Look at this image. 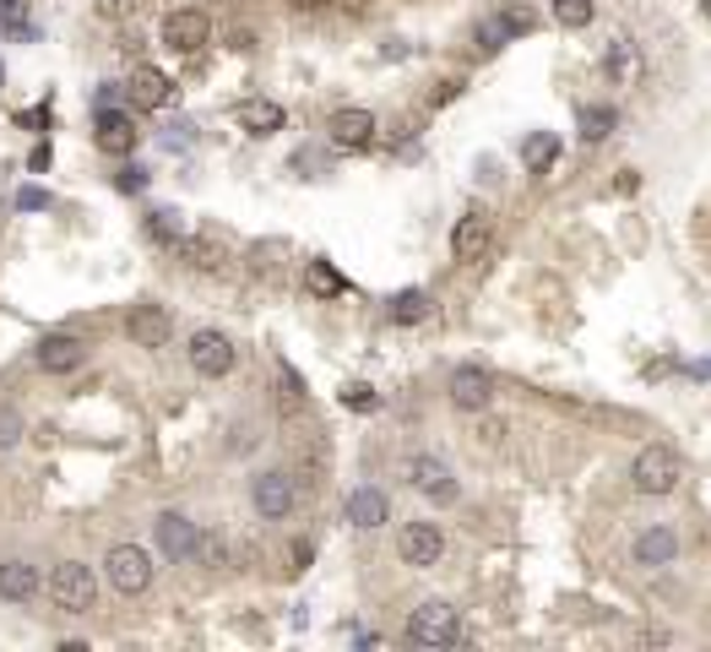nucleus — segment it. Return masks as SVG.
Instances as JSON below:
<instances>
[{
    "label": "nucleus",
    "mask_w": 711,
    "mask_h": 652,
    "mask_svg": "<svg viewBox=\"0 0 711 652\" xmlns=\"http://www.w3.org/2000/svg\"><path fill=\"white\" fill-rule=\"evenodd\" d=\"M685 479V463H679V452L674 446H663V441H652V446H641L636 452V463H630V485L636 494H652V500H663V494H674Z\"/></svg>",
    "instance_id": "f03ea898"
},
{
    "label": "nucleus",
    "mask_w": 711,
    "mask_h": 652,
    "mask_svg": "<svg viewBox=\"0 0 711 652\" xmlns=\"http://www.w3.org/2000/svg\"><path fill=\"white\" fill-rule=\"evenodd\" d=\"M494 22H500V33H505V38H522V33H533V27H538V11H533V5H505Z\"/></svg>",
    "instance_id": "a878e982"
},
{
    "label": "nucleus",
    "mask_w": 711,
    "mask_h": 652,
    "mask_svg": "<svg viewBox=\"0 0 711 652\" xmlns=\"http://www.w3.org/2000/svg\"><path fill=\"white\" fill-rule=\"evenodd\" d=\"M250 505H256L261 522H283V516H293V505H299V485H293V474H283V468L256 474V479H250Z\"/></svg>",
    "instance_id": "423d86ee"
},
{
    "label": "nucleus",
    "mask_w": 711,
    "mask_h": 652,
    "mask_svg": "<svg viewBox=\"0 0 711 652\" xmlns=\"http://www.w3.org/2000/svg\"><path fill=\"white\" fill-rule=\"evenodd\" d=\"M555 22L560 27H586L592 22V0H555Z\"/></svg>",
    "instance_id": "bb28decb"
},
{
    "label": "nucleus",
    "mask_w": 711,
    "mask_h": 652,
    "mask_svg": "<svg viewBox=\"0 0 711 652\" xmlns=\"http://www.w3.org/2000/svg\"><path fill=\"white\" fill-rule=\"evenodd\" d=\"M147 234H152V240H163V245H179V234H185V229H179V218H174V212H152Z\"/></svg>",
    "instance_id": "7c9ffc66"
},
{
    "label": "nucleus",
    "mask_w": 711,
    "mask_h": 652,
    "mask_svg": "<svg viewBox=\"0 0 711 652\" xmlns=\"http://www.w3.org/2000/svg\"><path fill=\"white\" fill-rule=\"evenodd\" d=\"M478 435H483V446H500L505 424H500V419H483V424H478Z\"/></svg>",
    "instance_id": "f704fd0d"
},
{
    "label": "nucleus",
    "mask_w": 711,
    "mask_h": 652,
    "mask_svg": "<svg viewBox=\"0 0 711 652\" xmlns=\"http://www.w3.org/2000/svg\"><path fill=\"white\" fill-rule=\"evenodd\" d=\"M223 555H229V544H223L218 533H196V555H190V560H201V566H223Z\"/></svg>",
    "instance_id": "c756f323"
},
{
    "label": "nucleus",
    "mask_w": 711,
    "mask_h": 652,
    "mask_svg": "<svg viewBox=\"0 0 711 652\" xmlns=\"http://www.w3.org/2000/svg\"><path fill=\"white\" fill-rule=\"evenodd\" d=\"M288 5H299V11H320L326 0H288Z\"/></svg>",
    "instance_id": "58836bf2"
},
{
    "label": "nucleus",
    "mask_w": 711,
    "mask_h": 652,
    "mask_svg": "<svg viewBox=\"0 0 711 652\" xmlns=\"http://www.w3.org/2000/svg\"><path fill=\"white\" fill-rule=\"evenodd\" d=\"M614 120H619V115H614L608 104H586V109H581V142H603V137L614 131Z\"/></svg>",
    "instance_id": "393cba45"
},
{
    "label": "nucleus",
    "mask_w": 711,
    "mask_h": 652,
    "mask_svg": "<svg viewBox=\"0 0 711 652\" xmlns=\"http://www.w3.org/2000/svg\"><path fill=\"white\" fill-rule=\"evenodd\" d=\"M137 142H142V131H137V115H126V109H98L93 115V148L98 153H109V159H126V153H137Z\"/></svg>",
    "instance_id": "6e6552de"
},
{
    "label": "nucleus",
    "mask_w": 711,
    "mask_h": 652,
    "mask_svg": "<svg viewBox=\"0 0 711 652\" xmlns=\"http://www.w3.org/2000/svg\"><path fill=\"white\" fill-rule=\"evenodd\" d=\"M49 604L60 615H93L98 609V577L88 560H60L49 571Z\"/></svg>",
    "instance_id": "f257e3e1"
},
{
    "label": "nucleus",
    "mask_w": 711,
    "mask_h": 652,
    "mask_svg": "<svg viewBox=\"0 0 711 652\" xmlns=\"http://www.w3.org/2000/svg\"><path fill=\"white\" fill-rule=\"evenodd\" d=\"M16 207H22V212H44V207H49V196H44L38 185H27V190L16 196Z\"/></svg>",
    "instance_id": "72a5a7b5"
},
{
    "label": "nucleus",
    "mask_w": 711,
    "mask_h": 652,
    "mask_svg": "<svg viewBox=\"0 0 711 652\" xmlns=\"http://www.w3.org/2000/svg\"><path fill=\"white\" fill-rule=\"evenodd\" d=\"M126 98H131L137 109H163V104H168V77H163L158 66H137L131 82H126Z\"/></svg>",
    "instance_id": "aec40b11"
},
{
    "label": "nucleus",
    "mask_w": 711,
    "mask_h": 652,
    "mask_svg": "<svg viewBox=\"0 0 711 652\" xmlns=\"http://www.w3.org/2000/svg\"><path fill=\"white\" fill-rule=\"evenodd\" d=\"M489 245H494V223H489V212H483V207L462 212L456 229H451V251H456V261H483Z\"/></svg>",
    "instance_id": "ddd939ff"
},
{
    "label": "nucleus",
    "mask_w": 711,
    "mask_h": 652,
    "mask_svg": "<svg viewBox=\"0 0 711 652\" xmlns=\"http://www.w3.org/2000/svg\"><path fill=\"white\" fill-rule=\"evenodd\" d=\"M147 185V168H120V190H142Z\"/></svg>",
    "instance_id": "c9c22d12"
},
{
    "label": "nucleus",
    "mask_w": 711,
    "mask_h": 652,
    "mask_svg": "<svg viewBox=\"0 0 711 652\" xmlns=\"http://www.w3.org/2000/svg\"><path fill=\"white\" fill-rule=\"evenodd\" d=\"M152 533H158V555L174 560V566H185V560L196 555V533H201V527H196L185 511H158Z\"/></svg>",
    "instance_id": "f8f14e48"
},
{
    "label": "nucleus",
    "mask_w": 711,
    "mask_h": 652,
    "mask_svg": "<svg viewBox=\"0 0 711 652\" xmlns=\"http://www.w3.org/2000/svg\"><path fill=\"white\" fill-rule=\"evenodd\" d=\"M603 71H608V82H636L641 77V49L630 38H614L603 49Z\"/></svg>",
    "instance_id": "4be33fe9"
},
{
    "label": "nucleus",
    "mask_w": 711,
    "mask_h": 652,
    "mask_svg": "<svg viewBox=\"0 0 711 652\" xmlns=\"http://www.w3.org/2000/svg\"><path fill=\"white\" fill-rule=\"evenodd\" d=\"M304 566H310V544L299 538V544H293V571H304Z\"/></svg>",
    "instance_id": "4c0bfd02"
},
{
    "label": "nucleus",
    "mask_w": 711,
    "mask_h": 652,
    "mask_svg": "<svg viewBox=\"0 0 711 652\" xmlns=\"http://www.w3.org/2000/svg\"><path fill=\"white\" fill-rule=\"evenodd\" d=\"M397 555H403V566L429 571V566H440V555H445V533H440L434 522H403V527H397Z\"/></svg>",
    "instance_id": "1a4fd4ad"
},
{
    "label": "nucleus",
    "mask_w": 711,
    "mask_h": 652,
    "mask_svg": "<svg viewBox=\"0 0 711 652\" xmlns=\"http://www.w3.org/2000/svg\"><path fill=\"white\" fill-rule=\"evenodd\" d=\"M342 403L348 408H359V414H370V408H381V397L364 386V381H353V386H342Z\"/></svg>",
    "instance_id": "2f4dec72"
},
{
    "label": "nucleus",
    "mask_w": 711,
    "mask_h": 652,
    "mask_svg": "<svg viewBox=\"0 0 711 652\" xmlns=\"http://www.w3.org/2000/svg\"><path fill=\"white\" fill-rule=\"evenodd\" d=\"M674 560H679V533H674V527L652 522V527L636 533V544H630V566L657 571V566H674Z\"/></svg>",
    "instance_id": "4468645a"
},
{
    "label": "nucleus",
    "mask_w": 711,
    "mask_h": 652,
    "mask_svg": "<svg viewBox=\"0 0 711 652\" xmlns=\"http://www.w3.org/2000/svg\"><path fill=\"white\" fill-rule=\"evenodd\" d=\"M185 359H190V370H196L201 381H223V375L240 364V348H234V337H229V331H218V326H201V331H190V342H185Z\"/></svg>",
    "instance_id": "7ed1b4c3"
},
{
    "label": "nucleus",
    "mask_w": 711,
    "mask_h": 652,
    "mask_svg": "<svg viewBox=\"0 0 711 652\" xmlns=\"http://www.w3.org/2000/svg\"><path fill=\"white\" fill-rule=\"evenodd\" d=\"M451 403H456L462 414H483V408L494 403V375H489L483 364L451 370Z\"/></svg>",
    "instance_id": "2eb2a0df"
},
{
    "label": "nucleus",
    "mask_w": 711,
    "mask_h": 652,
    "mask_svg": "<svg viewBox=\"0 0 711 652\" xmlns=\"http://www.w3.org/2000/svg\"><path fill=\"white\" fill-rule=\"evenodd\" d=\"M342 516H348V527H359V533H375V527H386V522H392V500H386V494H381L375 485H364V489H353V494H348Z\"/></svg>",
    "instance_id": "f3484780"
},
{
    "label": "nucleus",
    "mask_w": 711,
    "mask_h": 652,
    "mask_svg": "<svg viewBox=\"0 0 711 652\" xmlns=\"http://www.w3.org/2000/svg\"><path fill=\"white\" fill-rule=\"evenodd\" d=\"M456 93H462V82H456V77H451V82H440V88H434V104H451V98H456Z\"/></svg>",
    "instance_id": "e433bc0d"
},
{
    "label": "nucleus",
    "mask_w": 711,
    "mask_h": 652,
    "mask_svg": "<svg viewBox=\"0 0 711 652\" xmlns=\"http://www.w3.org/2000/svg\"><path fill=\"white\" fill-rule=\"evenodd\" d=\"M33 359H38V370H44V375H71V370H82L88 342H82L77 331H49V337H38Z\"/></svg>",
    "instance_id": "9b49d317"
},
{
    "label": "nucleus",
    "mask_w": 711,
    "mask_h": 652,
    "mask_svg": "<svg viewBox=\"0 0 711 652\" xmlns=\"http://www.w3.org/2000/svg\"><path fill=\"white\" fill-rule=\"evenodd\" d=\"M304 283L315 289V294H342V278L326 267V261H310V272H304Z\"/></svg>",
    "instance_id": "c85d7f7f"
},
{
    "label": "nucleus",
    "mask_w": 711,
    "mask_h": 652,
    "mask_svg": "<svg viewBox=\"0 0 711 652\" xmlns=\"http://www.w3.org/2000/svg\"><path fill=\"white\" fill-rule=\"evenodd\" d=\"M163 44H168L174 55H196V49H207V44H212V16L196 11V5L168 11V16H163Z\"/></svg>",
    "instance_id": "9d476101"
},
{
    "label": "nucleus",
    "mask_w": 711,
    "mask_h": 652,
    "mask_svg": "<svg viewBox=\"0 0 711 652\" xmlns=\"http://www.w3.org/2000/svg\"><path fill=\"white\" fill-rule=\"evenodd\" d=\"M126 331H131V342L137 348H168V337H174V316L163 311V305H131V316H126Z\"/></svg>",
    "instance_id": "dca6fc26"
},
{
    "label": "nucleus",
    "mask_w": 711,
    "mask_h": 652,
    "mask_svg": "<svg viewBox=\"0 0 711 652\" xmlns=\"http://www.w3.org/2000/svg\"><path fill=\"white\" fill-rule=\"evenodd\" d=\"M22 408H11V403H0V452H11L16 441H22Z\"/></svg>",
    "instance_id": "cd10ccee"
},
{
    "label": "nucleus",
    "mask_w": 711,
    "mask_h": 652,
    "mask_svg": "<svg viewBox=\"0 0 711 652\" xmlns=\"http://www.w3.org/2000/svg\"><path fill=\"white\" fill-rule=\"evenodd\" d=\"M555 159H560V142H555L549 131H533V137L522 142V163H527V174H544Z\"/></svg>",
    "instance_id": "b1692460"
},
{
    "label": "nucleus",
    "mask_w": 711,
    "mask_h": 652,
    "mask_svg": "<svg viewBox=\"0 0 711 652\" xmlns=\"http://www.w3.org/2000/svg\"><path fill=\"white\" fill-rule=\"evenodd\" d=\"M500 44H511V38L500 33V22H494V16H483V22H478V49H500Z\"/></svg>",
    "instance_id": "473e14b6"
},
{
    "label": "nucleus",
    "mask_w": 711,
    "mask_h": 652,
    "mask_svg": "<svg viewBox=\"0 0 711 652\" xmlns=\"http://www.w3.org/2000/svg\"><path fill=\"white\" fill-rule=\"evenodd\" d=\"M104 577H109L115 593L142 598L147 587H152V577H158V566H152V555H147L142 544H115V549L104 555Z\"/></svg>",
    "instance_id": "20e7f679"
},
{
    "label": "nucleus",
    "mask_w": 711,
    "mask_h": 652,
    "mask_svg": "<svg viewBox=\"0 0 711 652\" xmlns=\"http://www.w3.org/2000/svg\"><path fill=\"white\" fill-rule=\"evenodd\" d=\"M240 126H245L250 137H272V131L288 126V109L272 104V98H245V104H240Z\"/></svg>",
    "instance_id": "412c9836"
},
{
    "label": "nucleus",
    "mask_w": 711,
    "mask_h": 652,
    "mask_svg": "<svg viewBox=\"0 0 711 652\" xmlns=\"http://www.w3.org/2000/svg\"><path fill=\"white\" fill-rule=\"evenodd\" d=\"M403 479L419 489L424 500H434V505H451V500L462 494L456 474H451L440 457H429V452H419V457H408V463H403Z\"/></svg>",
    "instance_id": "0eeeda50"
},
{
    "label": "nucleus",
    "mask_w": 711,
    "mask_h": 652,
    "mask_svg": "<svg viewBox=\"0 0 711 652\" xmlns=\"http://www.w3.org/2000/svg\"><path fill=\"white\" fill-rule=\"evenodd\" d=\"M38 587H44V577L33 560H0V598L5 604H33Z\"/></svg>",
    "instance_id": "a211bd4d"
},
{
    "label": "nucleus",
    "mask_w": 711,
    "mask_h": 652,
    "mask_svg": "<svg viewBox=\"0 0 711 652\" xmlns=\"http://www.w3.org/2000/svg\"><path fill=\"white\" fill-rule=\"evenodd\" d=\"M429 311H434V300H429L424 289H403V294H392V305H386V316H392L397 326L429 322Z\"/></svg>",
    "instance_id": "5701e85b"
},
{
    "label": "nucleus",
    "mask_w": 711,
    "mask_h": 652,
    "mask_svg": "<svg viewBox=\"0 0 711 652\" xmlns=\"http://www.w3.org/2000/svg\"><path fill=\"white\" fill-rule=\"evenodd\" d=\"M408 642H413V648H451V642H462V620H456V609H451L445 598L419 604V609L408 615Z\"/></svg>",
    "instance_id": "39448f33"
},
{
    "label": "nucleus",
    "mask_w": 711,
    "mask_h": 652,
    "mask_svg": "<svg viewBox=\"0 0 711 652\" xmlns=\"http://www.w3.org/2000/svg\"><path fill=\"white\" fill-rule=\"evenodd\" d=\"M331 142L337 148H370L375 142V115L370 109H337L331 115Z\"/></svg>",
    "instance_id": "6ab92c4d"
}]
</instances>
